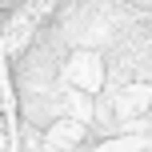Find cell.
Returning a JSON list of instances; mask_svg holds the SVG:
<instances>
[{"instance_id": "7a4b0ae2", "label": "cell", "mask_w": 152, "mask_h": 152, "mask_svg": "<svg viewBox=\"0 0 152 152\" xmlns=\"http://www.w3.org/2000/svg\"><path fill=\"white\" fill-rule=\"evenodd\" d=\"M144 144L140 140H132V136H120V140H112V144H104L100 152H140Z\"/></svg>"}, {"instance_id": "6da1fadb", "label": "cell", "mask_w": 152, "mask_h": 152, "mask_svg": "<svg viewBox=\"0 0 152 152\" xmlns=\"http://www.w3.org/2000/svg\"><path fill=\"white\" fill-rule=\"evenodd\" d=\"M68 80H72L80 92H96L100 80H104V64H100V56H92V52H76L72 60H68Z\"/></svg>"}]
</instances>
